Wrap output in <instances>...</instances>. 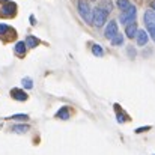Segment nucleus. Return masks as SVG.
Listing matches in <instances>:
<instances>
[{
  "instance_id": "f257e3e1",
  "label": "nucleus",
  "mask_w": 155,
  "mask_h": 155,
  "mask_svg": "<svg viewBox=\"0 0 155 155\" xmlns=\"http://www.w3.org/2000/svg\"><path fill=\"white\" fill-rule=\"evenodd\" d=\"M17 14V5L11 0H0V17L12 18Z\"/></svg>"
},
{
  "instance_id": "f03ea898",
  "label": "nucleus",
  "mask_w": 155,
  "mask_h": 155,
  "mask_svg": "<svg viewBox=\"0 0 155 155\" xmlns=\"http://www.w3.org/2000/svg\"><path fill=\"white\" fill-rule=\"evenodd\" d=\"M107 15H108V11L104 9L103 6H97V8L94 9L92 21H94V24L97 26V29L103 27L104 24H105V21H107Z\"/></svg>"
},
{
  "instance_id": "7ed1b4c3",
  "label": "nucleus",
  "mask_w": 155,
  "mask_h": 155,
  "mask_svg": "<svg viewBox=\"0 0 155 155\" xmlns=\"http://www.w3.org/2000/svg\"><path fill=\"white\" fill-rule=\"evenodd\" d=\"M77 8H78V14L81 15V18L86 21V23H92V11H91V6H89V3L86 2V0H78V5H77Z\"/></svg>"
},
{
  "instance_id": "20e7f679",
  "label": "nucleus",
  "mask_w": 155,
  "mask_h": 155,
  "mask_svg": "<svg viewBox=\"0 0 155 155\" xmlns=\"http://www.w3.org/2000/svg\"><path fill=\"white\" fill-rule=\"evenodd\" d=\"M136 14H137V8L134 5H131L130 9H127L125 12H122V15L119 17V21L122 24H127L128 26V24H131V23L136 21Z\"/></svg>"
},
{
  "instance_id": "39448f33",
  "label": "nucleus",
  "mask_w": 155,
  "mask_h": 155,
  "mask_svg": "<svg viewBox=\"0 0 155 155\" xmlns=\"http://www.w3.org/2000/svg\"><path fill=\"white\" fill-rule=\"evenodd\" d=\"M119 35V32H117V23L114 21V20H111L107 26H105V30H104V36L107 38V39H113L114 36H117Z\"/></svg>"
},
{
  "instance_id": "423d86ee",
  "label": "nucleus",
  "mask_w": 155,
  "mask_h": 155,
  "mask_svg": "<svg viewBox=\"0 0 155 155\" xmlns=\"http://www.w3.org/2000/svg\"><path fill=\"white\" fill-rule=\"evenodd\" d=\"M143 21H145L146 27H149V26H155V11L154 9H146V11H145Z\"/></svg>"
},
{
  "instance_id": "0eeeda50",
  "label": "nucleus",
  "mask_w": 155,
  "mask_h": 155,
  "mask_svg": "<svg viewBox=\"0 0 155 155\" xmlns=\"http://www.w3.org/2000/svg\"><path fill=\"white\" fill-rule=\"evenodd\" d=\"M11 97H12L14 100H17V101H26V100L29 98L27 94H26L24 91L18 89V87H14V89L11 91Z\"/></svg>"
},
{
  "instance_id": "6e6552de",
  "label": "nucleus",
  "mask_w": 155,
  "mask_h": 155,
  "mask_svg": "<svg viewBox=\"0 0 155 155\" xmlns=\"http://www.w3.org/2000/svg\"><path fill=\"white\" fill-rule=\"evenodd\" d=\"M136 38H137V44H139L140 47H143V45H146L148 41H149V33L142 29V30L137 32V36H136Z\"/></svg>"
},
{
  "instance_id": "1a4fd4ad",
  "label": "nucleus",
  "mask_w": 155,
  "mask_h": 155,
  "mask_svg": "<svg viewBox=\"0 0 155 155\" xmlns=\"http://www.w3.org/2000/svg\"><path fill=\"white\" fill-rule=\"evenodd\" d=\"M137 32H139V29H137V24H136V23L128 24L127 29H125V33H127V36H128L130 39L136 38V36H137Z\"/></svg>"
},
{
  "instance_id": "9d476101",
  "label": "nucleus",
  "mask_w": 155,
  "mask_h": 155,
  "mask_svg": "<svg viewBox=\"0 0 155 155\" xmlns=\"http://www.w3.org/2000/svg\"><path fill=\"white\" fill-rule=\"evenodd\" d=\"M6 35L15 36L17 33H15V30H14L11 26H8V24H0V36H2V38H6Z\"/></svg>"
},
{
  "instance_id": "9b49d317",
  "label": "nucleus",
  "mask_w": 155,
  "mask_h": 155,
  "mask_svg": "<svg viewBox=\"0 0 155 155\" xmlns=\"http://www.w3.org/2000/svg\"><path fill=\"white\" fill-rule=\"evenodd\" d=\"M56 117H59V119H63V120H66V119H69V107H60L59 108V111L56 113Z\"/></svg>"
},
{
  "instance_id": "f8f14e48",
  "label": "nucleus",
  "mask_w": 155,
  "mask_h": 155,
  "mask_svg": "<svg viewBox=\"0 0 155 155\" xmlns=\"http://www.w3.org/2000/svg\"><path fill=\"white\" fill-rule=\"evenodd\" d=\"M26 48H27V45H26L24 41H18V42L15 44V53H17L18 56H24V54H26Z\"/></svg>"
},
{
  "instance_id": "ddd939ff",
  "label": "nucleus",
  "mask_w": 155,
  "mask_h": 155,
  "mask_svg": "<svg viewBox=\"0 0 155 155\" xmlns=\"http://www.w3.org/2000/svg\"><path fill=\"white\" fill-rule=\"evenodd\" d=\"M38 44H39V39H38L36 36H32V35H29V36L26 38V45H27L29 48H35Z\"/></svg>"
},
{
  "instance_id": "4468645a",
  "label": "nucleus",
  "mask_w": 155,
  "mask_h": 155,
  "mask_svg": "<svg viewBox=\"0 0 155 155\" xmlns=\"http://www.w3.org/2000/svg\"><path fill=\"white\" fill-rule=\"evenodd\" d=\"M12 131H14V133H18V134H24V133L29 131V125H24V124H21V125H14V127H12Z\"/></svg>"
},
{
  "instance_id": "2eb2a0df",
  "label": "nucleus",
  "mask_w": 155,
  "mask_h": 155,
  "mask_svg": "<svg viewBox=\"0 0 155 155\" xmlns=\"http://www.w3.org/2000/svg\"><path fill=\"white\" fill-rule=\"evenodd\" d=\"M130 6H131L130 0H117V8H119L122 12H125L127 9H130Z\"/></svg>"
},
{
  "instance_id": "dca6fc26",
  "label": "nucleus",
  "mask_w": 155,
  "mask_h": 155,
  "mask_svg": "<svg viewBox=\"0 0 155 155\" xmlns=\"http://www.w3.org/2000/svg\"><path fill=\"white\" fill-rule=\"evenodd\" d=\"M92 53H94V56H97V57H103L104 56V48L101 47V45L95 44V45H92Z\"/></svg>"
},
{
  "instance_id": "f3484780",
  "label": "nucleus",
  "mask_w": 155,
  "mask_h": 155,
  "mask_svg": "<svg viewBox=\"0 0 155 155\" xmlns=\"http://www.w3.org/2000/svg\"><path fill=\"white\" fill-rule=\"evenodd\" d=\"M110 42H111V45L119 47V45H122V44H124V36H122V35H117V36H114Z\"/></svg>"
},
{
  "instance_id": "a211bd4d",
  "label": "nucleus",
  "mask_w": 155,
  "mask_h": 155,
  "mask_svg": "<svg viewBox=\"0 0 155 155\" xmlns=\"http://www.w3.org/2000/svg\"><path fill=\"white\" fill-rule=\"evenodd\" d=\"M21 84H23L26 89H32V87H33V80L29 78V77H26V78L21 80Z\"/></svg>"
},
{
  "instance_id": "6ab92c4d",
  "label": "nucleus",
  "mask_w": 155,
  "mask_h": 155,
  "mask_svg": "<svg viewBox=\"0 0 155 155\" xmlns=\"http://www.w3.org/2000/svg\"><path fill=\"white\" fill-rule=\"evenodd\" d=\"M8 119H14V120H27L29 119V114H12V116H9Z\"/></svg>"
},
{
  "instance_id": "aec40b11",
  "label": "nucleus",
  "mask_w": 155,
  "mask_h": 155,
  "mask_svg": "<svg viewBox=\"0 0 155 155\" xmlns=\"http://www.w3.org/2000/svg\"><path fill=\"white\" fill-rule=\"evenodd\" d=\"M116 117H117V122H119V124H124L125 120H128V116H127L122 110H120V111H117V116H116Z\"/></svg>"
},
{
  "instance_id": "412c9836",
  "label": "nucleus",
  "mask_w": 155,
  "mask_h": 155,
  "mask_svg": "<svg viewBox=\"0 0 155 155\" xmlns=\"http://www.w3.org/2000/svg\"><path fill=\"white\" fill-rule=\"evenodd\" d=\"M127 51H128V56H130L131 59H134V57H136V54H137L134 47H128V48H127Z\"/></svg>"
},
{
  "instance_id": "4be33fe9",
  "label": "nucleus",
  "mask_w": 155,
  "mask_h": 155,
  "mask_svg": "<svg viewBox=\"0 0 155 155\" xmlns=\"http://www.w3.org/2000/svg\"><path fill=\"white\" fill-rule=\"evenodd\" d=\"M148 33L151 35V38L154 39V42H155V26H149L148 27Z\"/></svg>"
},
{
  "instance_id": "5701e85b",
  "label": "nucleus",
  "mask_w": 155,
  "mask_h": 155,
  "mask_svg": "<svg viewBox=\"0 0 155 155\" xmlns=\"http://www.w3.org/2000/svg\"><path fill=\"white\" fill-rule=\"evenodd\" d=\"M149 130H151V127H140V128L136 130V133L140 134V133H143V131H149Z\"/></svg>"
},
{
  "instance_id": "b1692460",
  "label": "nucleus",
  "mask_w": 155,
  "mask_h": 155,
  "mask_svg": "<svg viewBox=\"0 0 155 155\" xmlns=\"http://www.w3.org/2000/svg\"><path fill=\"white\" fill-rule=\"evenodd\" d=\"M151 6H152L151 9H154V11H155V0H154V2H152V3H151Z\"/></svg>"
}]
</instances>
